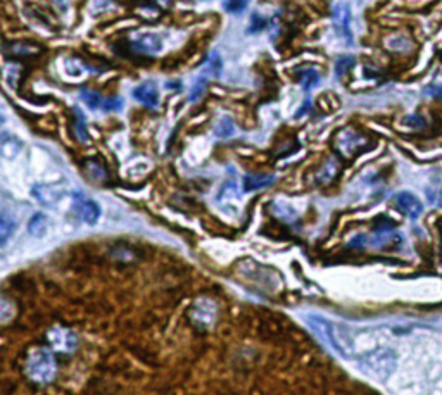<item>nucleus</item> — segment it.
Listing matches in <instances>:
<instances>
[{
    "label": "nucleus",
    "mask_w": 442,
    "mask_h": 395,
    "mask_svg": "<svg viewBox=\"0 0 442 395\" xmlns=\"http://www.w3.org/2000/svg\"><path fill=\"white\" fill-rule=\"evenodd\" d=\"M306 321L313 328V331H316L318 337L323 342L329 343L332 349L337 350L342 357H351L352 347L348 337V331L342 330L341 326H335L334 323H330L322 316H308Z\"/></svg>",
    "instance_id": "1"
},
{
    "label": "nucleus",
    "mask_w": 442,
    "mask_h": 395,
    "mask_svg": "<svg viewBox=\"0 0 442 395\" xmlns=\"http://www.w3.org/2000/svg\"><path fill=\"white\" fill-rule=\"evenodd\" d=\"M55 359L52 352L47 349H35L27 359V373L29 378L36 383H49L55 376Z\"/></svg>",
    "instance_id": "2"
},
{
    "label": "nucleus",
    "mask_w": 442,
    "mask_h": 395,
    "mask_svg": "<svg viewBox=\"0 0 442 395\" xmlns=\"http://www.w3.org/2000/svg\"><path fill=\"white\" fill-rule=\"evenodd\" d=\"M359 364L363 371H366L368 375L375 376L378 380H385L396 368V356H394L392 350L378 349L361 357Z\"/></svg>",
    "instance_id": "3"
},
{
    "label": "nucleus",
    "mask_w": 442,
    "mask_h": 395,
    "mask_svg": "<svg viewBox=\"0 0 442 395\" xmlns=\"http://www.w3.org/2000/svg\"><path fill=\"white\" fill-rule=\"evenodd\" d=\"M73 211H75L80 221H83V223H87V224L97 223L99 217H101V214H102L101 206H99L97 202L85 197V195L78 194V192L73 194Z\"/></svg>",
    "instance_id": "4"
},
{
    "label": "nucleus",
    "mask_w": 442,
    "mask_h": 395,
    "mask_svg": "<svg viewBox=\"0 0 442 395\" xmlns=\"http://www.w3.org/2000/svg\"><path fill=\"white\" fill-rule=\"evenodd\" d=\"M332 21H334L335 31L338 36L345 40L351 45L352 43V31H351V7L349 3L338 2L332 10Z\"/></svg>",
    "instance_id": "5"
},
{
    "label": "nucleus",
    "mask_w": 442,
    "mask_h": 395,
    "mask_svg": "<svg viewBox=\"0 0 442 395\" xmlns=\"http://www.w3.org/2000/svg\"><path fill=\"white\" fill-rule=\"evenodd\" d=\"M49 342L52 345V349L55 352H62V354H69L76 349L78 345V338L73 333L71 330L62 326H54L52 330L49 331Z\"/></svg>",
    "instance_id": "6"
},
{
    "label": "nucleus",
    "mask_w": 442,
    "mask_h": 395,
    "mask_svg": "<svg viewBox=\"0 0 442 395\" xmlns=\"http://www.w3.org/2000/svg\"><path fill=\"white\" fill-rule=\"evenodd\" d=\"M242 194L238 190V185L235 182H227L220 188L218 194V204L224 213L237 214L241 209Z\"/></svg>",
    "instance_id": "7"
},
{
    "label": "nucleus",
    "mask_w": 442,
    "mask_h": 395,
    "mask_svg": "<svg viewBox=\"0 0 442 395\" xmlns=\"http://www.w3.org/2000/svg\"><path fill=\"white\" fill-rule=\"evenodd\" d=\"M31 195L47 208H54L64 199L66 188L61 185H35L31 188Z\"/></svg>",
    "instance_id": "8"
},
{
    "label": "nucleus",
    "mask_w": 442,
    "mask_h": 395,
    "mask_svg": "<svg viewBox=\"0 0 442 395\" xmlns=\"http://www.w3.org/2000/svg\"><path fill=\"white\" fill-rule=\"evenodd\" d=\"M131 50L137 54L143 55H154L163 49V42L157 35L154 33H145V35H140L135 40H131Z\"/></svg>",
    "instance_id": "9"
},
{
    "label": "nucleus",
    "mask_w": 442,
    "mask_h": 395,
    "mask_svg": "<svg viewBox=\"0 0 442 395\" xmlns=\"http://www.w3.org/2000/svg\"><path fill=\"white\" fill-rule=\"evenodd\" d=\"M394 204H396V208L399 209L401 213L406 214L411 220H416L423 211L418 199H416L415 195L408 194V192H401V194L394 195Z\"/></svg>",
    "instance_id": "10"
},
{
    "label": "nucleus",
    "mask_w": 442,
    "mask_h": 395,
    "mask_svg": "<svg viewBox=\"0 0 442 395\" xmlns=\"http://www.w3.org/2000/svg\"><path fill=\"white\" fill-rule=\"evenodd\" d=\"M134 97L137 99L140 104L147 107L159 106V90H157L154 81H143L142 85L134 88Z\"/></svg>",
    "instance_id": "11"
},
{
    "label": "nucleus",
    "mask_w": 442,
    "mask_h": 395,
    "mask_svg": "<svg viewBox=\"0 0 442 395\" xmlns=\"http://www.w3.org/2000/svg\"><path fill=\"white\" fill-rule=\"evenodd\" d=\"M215 313H216L215 304L206 301V299H201V301L194 306L192 319L199 324V326L208 328V326H211L213 319H215Z\"/></svg>",
    "instance_id": "12"
},
{
    "label": "nucleus",
    "mask_w": 442,
    "mask_h": 395,
    "mask_svg": "<svg viewBox=\"0 0 442 395\" xmlns=\"http://www.w3.org/2000/svg\"><path fill=\"white\" fill-rule=\"evenodd\" d=\"M337 145L341 147L342 152L348 154V156H351V154H355L356 150L361 149V147L366 145V140H364L361 135H358V133H355L351 130H345V131L341 133V136H338Z\"/></svg>",
    "instance_id": "13"
},
{
    "label": "nucleus",
    "mask_w": 442,
    "mask_h": 395,
    "mask_svg": "<svg viewBox=\"0 0 442 395\" xmlns=\"http://www.w3.org/2000/svg\"><path fill=\"white\" fill-rule=\"evenodd\" d=\"M273 182H275L273 175H245L244 182H242V187H244V192H256V190H261V188L270 187Z\"/></svg>",
    "instance_id": "14"
},
{
    "label": "nucleus",
    "mask_w": 442,
    "mask_h": 395,
    "mask_svg": "<svg viewBox=\"0 0 442 395\" xmlns=\"http://www.w3.org/2000/svg\"><path fill=\"white\" fill-rule=\"evenodd\" d=\"M297 78H299V83H301V87H303L304 92H311L313 88L318 87L320 81H322V76H320V73L313 68L301 69L299 75H297Z\"/></svg>",
    "instance_id": "15"
},
{
    "label": "nucleus",
    "mask_w": 442,
    "mask_h": 395,
    "mask_svg": "<svg viewBox=\"0 0 442 395\" xmlns=\"http://www.w3.org/2000/svg\"><path fill=\"white\" fill-rule=\"evenodd\" d=\"M47 228H49V220L42 213H36L28 223V231L31 237H42V235H45Z\"/></svg>",
    "instance_id": "16"
},
{
    "label": "nucleus",
    "mask_w": 442,
    "mask_h": 395,
    "mask_svg": "<svg viewBox=\"0 0 442 395\" xmlns=\"http://www.w3.org/2000/svg\"><path fill=\"white\" fill-rule=\"evenodd\" d=\"M23 143L16 138V136H9L7 133L2 135V156L6 159H14L21 152Z\"/></svg>",
    "instance_id": "17"
},
{
    "label": "nucleus",
    "mask_w": 442,
    "mask_h": 395,
    "mask_svg": "<svg viewBox=\"0 0 442 395\" xmlns=\"http://www.w3.org/2000/svg\"><path fill=\"white\" fill-rule=\"evenodd\" d=\"M221 69H223V61H221L218 52H211L206 59L204 64V76L208 78H218L221 75Z\"/></svg>",
    "instance_id": "18"
},
{
    "label": "nucleus",
    "mask_w": 442,
    "mask_h": 395,
    "mask_svg": "<svg viewBox=\"0 0 442 395\" xmlns=\"http://www.w3.org/2000/svg\"><path fill=\"white\" fill-rule=\"evenodd\" d=\"M14 230H16V221H14V217H10L9 213L3 211L2 217H0V242H2V245H6Z\"/></svg>",
    "instance_id": "19"
},
{
    "label": "nucleus",
    "mask_w": 442,
    "mask_h": 395,
    "mask_svg": "<svg viewBox=\"0 0 442 395\" xmlns=\"http://www.w3.org/2000/svg\"><path fill=\"white\" fill-rule=\"evenodd\" d=\"M235 130H237V128H235L234 120L228 116H223L220 117V121L216 123L215 135L218 136V138H230V136L235 135Z\"/></svg>",
    "instance_id": "20"
},
{
    "label": "nucleus",
    "mask_w": 442,
    "mask_h": 395,
    "mask_svg": "<svg viewBox=\"0 0 442 395\" xmlns=\"http://www.w3.org/2000/svg\"><path fill=\"white\" fill-rule=\"evenodd\" d=\"M352 66H355V57L352 55H342V57L335 61V76L342 78Z\"/></svg>",
    "instance_id": "21"
},
{
    "label": "nucleus",
    "mask_w": 442,
    "mask_h": 395,
    "mask_svg": "<svg viewBox=\"0 0 442 395\" xmlns=\"http://www.w3.org/2000/svg\"><path fill=\"white\" fill-rule=\"evenodd\" d=\"M206 87H208V80H206V76H199L197 80H195L192 90H190V102H197L199 99L202 97V94L206 92Z\"/></svg>",
    "instance_id": "22"
},
{
    "label": "nucleus",
    "mask_w": 442,
    "mask_h": 395,
    "mask_svg": "<svg viewBox=\"0 0 442 395\" xmlns=\"http://www.w3.org/2000/svg\"><path fill=\"white\" fill-rule=\"evenodd\" d=\"M75 114H76V121H75V128H76V135H78V138L82 140V142L87 143L88 140V131H87V124H85V116L82 113H80V109H76L75 107Z\"/></svg>",
    "instance_id": "23"
},
{
    "label": "nucleus",
    "mask_w": 442,
    "mask_h": 395,
    "mask_svg": "<svg viewBox=\"0 0 442 395\" xmlns=\"http://www.w3.org/2000/svg\"><path fill=\"white\" fill-rule=\"evenodd\" d=\"M80 95H82L83 102L88 107H90V109H97V107H102V99H101V95L97 94V92L87 90V88H85V90H82V94Z\"/></svg>",
    "instance_id": "24"
},
{
    "label": "nucleus",
    "mask_w": 442,
    "mask_h": 395,
    "mask_svg": "<svg viewBox=\"0 0 442 395\" xmlns=\"http://www.w3.org/2000/svg\"><path fill=\"white\" fill-rule=\"evenodd\" d=\"M250 0H224V9L231 14H241L248 9Z\"/></svg>",
    "instance_id": "25"
},
{
    "label": "nucleus",
    "mask_w": 442,
    "mask_h": 395,
    "mask_svg": "<svg viewBox=\"0 0 442 395\" xmlns=\"http://www.w3.org/2000/svg\"><path fill=\"white\" fill-rule=\"evenodd\" d=\"M266 28V20H264L261 14L254 13L252 16H250V27L248 29V33H257V31H263V29Z\"/></svg>",
    "instance_id": "26"
},
{
    "label": "nucleus",
    "mask_w": 442,
    "mask_h": 395,
    "mask_svg": "<svg viewBox=\"0 0 442 395\" xmlns=\"http://www.w3.org/2000/svg\"><path fill=\"white\" fill-rule=\"evenodd\" d=\"M102 107H104L106 110H120L121 107H123V101H121L120 97H110L108 101L102 102Z\"/></svg>",
    "instance_id": "27"
},
{
    "label": "nucleus",
    "mask_w": 442,
    "mask_h": 395,
    "mask_svg": "<svg viewBox=\"0 0 442 395\" xmlns=\"http://www.w3.org/2000/svg\"><path fill=\"white\" fill-rule=\"evenodd\" d=\"M427 95H432V97L441 99L442 101V85H434V87H427L425 88Z\"/></svg>",
    "instance_id": "28"
},
{
    "label": "nucleus",
    "mask_w": 442,
    "mask_h": 395,
    "mask_svg": "<svg viewBox=\"0 0 442 395\" xmlns=\"http://www.w3.org/2000/svg\"><path fill=\"white\" fill-rule=\"evenodd\" d=\"M14 50H16V54H29V50H31V49H29L28 45H23V47H21V45H13V52H14Z\"/></svg>",
    "instance_id": "29"
},
{
    "label": "nucleus",
    "mask_w": 442,
    "mask_h": 395,
    "mask_svg": "<svg viewBox=\"0 0 442 395\" xmlns=\"http://www.w3.org/2000/svg\"><path fill=\"white\" fill-rule=\"evenodd\" d=\"M309 106H311V102H309V99H308V101H306V104H303V109H301L299 113L296 114V116H297V117H301V116H303V114L308 113V110H309Z\"/></svg>",
    "instance_id": "30"
},
{
    "label": "nucleus",
    "mask_w": 442,
    "mask_h": 395,
    "mask_svg": "<svg viewBox=\"0 0 442 395\" xmlns=\"http://www.w3.org/2000/svg\"><path fill=\"white\" fill-rule=\"evenodd\" d=\"M52 2L57 7H61V9H66V7H68V3H69V0H52Z\"/></svg>",
    "instance_id": "31"
},
{
    "label": "nucleus",
    "mask_w": 442,
    "mask_h": 395,
    "mask_svg": "<svg viewBox=\"0 0 442 395\" xmlns=\"http://www.w3.org/2000/svg\"><path fill=\"white\" fill-rule=\"evenodd\" d=\"M156 2H159L161 6H169V2H171V0H156Z\"/></svg>",
    "instance_id": "32"
}]
</instances>
